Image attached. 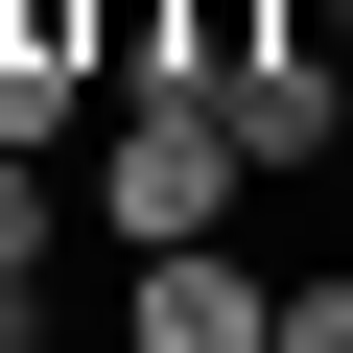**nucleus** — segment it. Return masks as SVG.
Returning a JSON list of instances; mask_svg holds the SVG:
<instances>
[{"mask_svg": "<svg viewBox=\"0 0 353 353\" xmlns=\"http://www.w3.org/2000/svg\"><path fill=\"white\" fill-rule=\"evenodd\" d=\"M236 189H259V165H236V118H212L189 71H165V94H94V236H118V259L236 236Z\"/></svg>", "mask_w": 353, "mask_h": 353, "instance_id": "obj_1", "label": "nucleus"}, {"mask_svg": "<svg viewBox=\"0 0 353 353\" xmlns=\"http://www.w3.org/2000/svg\"><path fill=\"white\" fill-rule=\"evenodd\" d=\"M259 330H283V283H259L236 236H165V259L118 283V353H259Z\"/></svg>", "mask_w": 353, "mask_h": 353, "instance_id": "obj_2", "label": "nucleus"}, {"mask_svg": "<svg viewBox=\"0 0 353 353\" xmlns=\"http://www.w3.org/2000/svg\"><path fill=\"white\" fill-rule=\"evenodd\" d=\"M212 118H236L259 189H306V165L353 141V48H259V71H212Z\"/></svg>", "mask_w": 353, "mask_h": 353, "instance_id": "obj_3", "label": "nucleus"}, {"mask_svg": "<svg viewBox=\"0 0 353 353\" xmlns=\"http://www.w3.org/2000/svg\"><path fill=\"white\" fill-rule=\"evenodd\" d=\"M259 48H283V0H165V71H189V94H212V71H259Z\"/></svg>", "mask_w": 353, "mask_h": 353, "instance_id": "obj_4", "label": "nucleus"}, {"mask_svg": "<svg viewBox=\"0 0 353 353\" xmlns=\"http://www.w3.org/2000/svg\"><path fill=\"white\" fill-rule=\"evenodd\" d=\"M71 259V189H48V141H0V283H48Z\"/></svg>", "mask_w": 353, "mask_h": 353, "instance_id": "obj_5", "label": "nucleus"}, {"mask_svg": "<svg viewBox=\"0 0 353 353\" xmlns=\"http://www.w3.org/2000/svg\"><path fill=\"white\" fill-rule=\"evenodd\" d=\"M71 118H94V71H71V48H0V141H71Z\"/></svg>", "mask_w": 353, "mask_h": 353, "instance_id": "obj_6", "label": "nucleus"}, {"mask_svg": "<svg viewBox=\"0 0 353 353\" xmlns=\"http://www.w3.org/2000/svg\"><path fill=\"white\" fill-rule=\"evenodd\" d=\"M259 353H353V283H330V259H283V330H259Z\"/></svg>", "mask_w": 353, "mask_h": 353, "instance_id": "obj_7", "label": "nucleus"}, {"mask_svg": "<svg viewBox=\"0 0 353 353\" xmlns=\"http://www.w3.org/2000/svg\"><path fill=\"white\" fill-rule=\"evenodd\" d=\"M0 353H48V283H0Z\"/></svg>", "mask_w": 353, "mask_h": 353, "instance_id": "obj_8", "label": "nucleus"}, {"mask_svg": "<svg viewBox=\"0 0 353 353\" xmlns=\"http://www.w3.org/2000/svg\"><path fill=\"white\" fill-rule=\"evenodd\" d=\"M330 48H353V0H330Z\"/></svg>", "mask_w": 353, "mask_h": 353, "instance_id": "obj_9", "label": "nucleus"}]
</instances>
